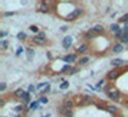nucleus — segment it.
I'll use <instances>...</instances> for the list:
<instances>
[{"label":"nucleus","instance_id":"obj_43","mask_svg":"<svg viewBox=\"0 0 128 117\" xmlns=\"http://www.w3.org/2000/svg\"><path fill=\"white\" fill-rule=\"evenodd\" d=\"M118 117H125V116H124V114H120V116H118Z\"/></svg>","mask_w":128,"mask_h":117},{"label":"nucleus","instance_id":"obj_2","mask_svg":"<svg viewBox=\"0 0 128 117\" xmlns=\"http://www.w3.org/2000/svg\"><path fill=\"white\" fill-rule=\"evenodd\" d=\"M38 13H52L53 12V2H39V6H38Z\"/></svg>","mask_w":128,"mask_h":117},{"label":"nucleus","instance_id":"obj_18","mask_svg":"<svg viewBox=\"0 0 128 117\" xmlns=\"http://www.w3.org/2000/svg\"><path fill=\"white\" fill-rule=\"evenodd\" d=\"M30 103H32V97H30V93H24V95H23V98H22V104H24L26 107H29L30 105Z\"/></svg>","mask_w":128,"mask_h":117},{"label":"nucleus","instance_id":"obj_25","mask_svg":"<svg viewBox=\"0 0 128 117\" xmlns=\"http://www.w3.org/2000/svg\"><path fill=\"white\" fill-rule=\"evenodd\" d=\"M39 104H40V101H39V100H35V101H32V103H30L29 108H30V110H38V108H39Z\"/></svg>","mask_w":128,"mask_h":117},{"label":"nucleus","instance_id":"obj_36","mask_svg":"<svg viewBox=\"0 0 128 117\" xmlns=\"http://www.w3.org/2000/svg\"><path fill=\"white\" fill-rule=\"evenodd\" d=\"M16 12H4L3 13V18H10V16H14Z\"/></svg>","mask_w":128,"mask_h":117},{"label":"nucleus","instance_id":"obj_11","mask_svg":"<svg viewBox=\"0 0 128 117\" xmlns=\"http://www.w3.org/2000/svg\"><path fill=\"white\" fill-rule=\"evenodd\" d=\"M82 38H84V41H85V42H91V41H94V39L96 38V35L92 32V29H88V30H85V32H84Z\"/></svg>","mask_w":128,"mask_h":117},{"label":"nucleus","instance_id":"obj_26","mask_svg":"<svg viewBox=\"0 0 128 117\" xmlns=\"http://www.w3.org/2000/svg\"><path fill=\"white\" fill-rule=\"evenodd\" d=\"M69 88V81H62L60 82V85H59V90H62V91H65V90H68Z\"/></svg>","mask_w":128,"mask_h":117},{"label":"nucleus","instance_id":"obj_28","mask_svg":"<svg viewBox=\"0 0 128 117\" xmlns=\"http://www.w3.org/2000/svg\"><path fill=\"white\" fill-rule=\"evenodd\" d=\"M79 71H81V67H74V68H72V71H70V72L68 74V75L72 77V75H75V74H78Z\"/></svg>","mask_w":128,"mask_h":117},{"label":"nucleus","instance_id":"obj_10","mask_svg":"<svg viewBox=\"0 0 128 117\" xmlns=\"http://www.w3.org/2000/svg\"><path fill=\"white\" fill-rule=\"evenodd\" d=\"M89 51V45H88L86 42H84V43H81V45H78L75 49V53H78V55H81V56H84L85 53Z\"/></svg>","mask_w":128,"mask_h":117},{"label":"nucleus","instance_id":"obj_31","mask_svg":"<svg viewBox=\"0 0 128 117\" xmlns=\"http://www.w3.org/2000/svg\"><path fill=\"white\" fill-rule=\"evenodd\" d=\"M46 85H48V82H40V84H38V85H36V90L42 91V90H43V88L46 87Z\"/></svg>","mask_w":128,"mask_h":117},{"label":"nucleus","instance_id":"obj_3","mask_svg":"<svg viewBox=\"0 0 128 117\" xmlns=\"http://www.w3.org/2000/svg\"><path fill=\"white\" fill-rule=\"evenodd\" d=\"M122 72H124L122 70H114V68H112L111 71H108V72H106L105 80H106V82H111V84H112V82H115L116 80L122 75Z\"/></svg>","mask_w":128,"mask_h":117},{"label":"nucleus","instance_id":"obj_16","mask_svg":"<svg viewBox=\"0 0 128 117\" xmlns=\"http://www.w3.org/2000/svg\"><path fill=\"white\" fill-rule=\"evenodd\" d=\"M89 61H91V56H88V55L79 56V61H78V67H85L86 64H89Z\"/></svg>","mask_w":128,"mask_h":117},{"label":"nucleus","instance_id":"obj_38","mask_svg":"<svg viewBox=\"0 0 128 117\" xmlns=\"http://www.w3.org/2000/svg\"><path fill=\"white\" fill-rule=\"evenodd\" d=\"M122 33H124V35H128V23L122 26Z\"/></svg>","mask_w":128,"mask_h":117},{"label":"nucleus","instance_id":"obj_30","mask_svg":"<svg viewBox=\"0 0 128 117\" xmlns=\"http://www.w3.org/2000/svg\"><path fill=\"white\" fill-rule=\"evenodd\" d=\"M39 101H40V104H48L49 103V98H48L46 95H40L39 97Z\"/></svg>","mask_w":128,"mask_h":117},{"label":"nucleus","instance_id":"obj_20","mask_svg":"<svg viewBox=\"0 0 128 117\" xmlns=\"http://www.w3.org/2000/svg\"><path fill=\"white\" fill-rule=\"evenodd\" d=\"M29 30L32 32V33H33V36H35V35H39V33H40V28H39L38 25H30V26H29Z\"/></svg>","mask_w":128,"mask_h":117},{"label":"nucleus","instance_id":"obj_15","mask_svg":"<svg viewBox=\"0 0 128 117\" xmlns=\"http://www.w3.org/2000/svg\"><path fill=\"white\" fill-rule=\"evenodd\" d=\"M24 93H26V91H24L23 88H16V90L12 93V97L13 98H18V100H22L23 95H24Z\"/></svg>","mask_w":128,"mask_h":117},{"label":"nucleus","instance_id":"obj_41","mask_svg":"<svg viewBox=\"0 0 128 117\" xmlns=\"http://www.w3.org/2000/svg\"><path fill=\"white\" fill-rule=\"evenodd\" d=\"M59 30H60V32H66V30H68V26H62Z\"/></svg>","mask_w":128,"mask_h":117},{"label":"nucleus","instance_id":"obj_33","mask_svg":"<svg viewBox=\"0 0 128 117\" xmlns=\"http://www.w3.org/2000/svg\"><path fill=\"white\" fill-rule=\"evenodd\" d=\"M120 42H121L124 46H125V45H128V35H124V36H122V39Z\"/></svg>","mask_w":128,"mask_h":117},{"label":"nucleus","instance_id":"obj_1","mask_svg":"<svg viewBox=\"0 0 128 117\" xmlns=\"http://www.w3.org/2000/svg\"><path fill=\"white\" fill-rule=\"evenodd\" d=\"M105 95H106V97H108V98H110L112 103H121L122 98H124V97H122V93L115 87V85L111 88L108 93H105Z\"/></svg>","mask_w":128,"mask_h":117},{"label":"nucleus","instance_id":"obj_4","mask_svg":"<svg viewBox=\"0 0 128 117\" xmlns=\"http://www.w3.org/2000/svg\"><path fill=\"white\" fill-rule=\"evenodd\" d=\"M84 13H85V9H84L82 6H78V7L75 9V10H74V12H72V13L69 15V16H68V18L65 19V20H66V22H69V23H72V22L78 20V19L81 18Z\"/></svg>","mask_w":128,"mask_h":117},{"label":"nucleus","instance_id":"obj_39","mask_svg":"<svg viewBox=\"0 0 128 117\" xmlns=\"http://www.w3.org/2000/svg\"><path fill=\"white\" fill-rule=\"evenodd\" d=\"M7 36V30H3V32H0V38H2V41H4V38Z\"/></svg>","mask_w":128,"mask_h":117},{"label":"nucleus","instance_id":"obj_5","mask_svg":"<svg viewBox=\"0 0 128 117\" xmlns=\"http://www.w3.org/2000/svg\"><path fill=\"white\" fill-rule=\"evenodd\" d=\"M60 59L68 65H75V64H78V61H79V55L75 53V52L74 53H66V55H64Z\"/></svg>","mask_w":128,"mask_h":117},{"label":"nucleus","instance_id":"obj_44","mask_svg":"<svg viewBox=\"0 0 128 117\" xmlns=\"http://www.w3.org/2000/svg\"><path fill=\"white\" fill-rule=\"evenodd\" d=\"M125 108H127V111H128V104H127V105H125Z\"/></svg>","mask_w":128,"mask_h":117},{"label":"nucleus","instance_id":"obj_21","mask_svg":"<svg viewBox=\"0 0 128 117\" xmlns=\"http://www.w3.org/2000/svg\"><path fill=\"white\" fill-rule=\"evenodd\" d=\"M56 111H58V114H59V116H62V117H64V116H65V113L68 111V108H66V107H65L64 104H59L58 107H56Z\"/></svg>","mask_w":128,"mask_h":117},{"label":"nucleus","instance_id":"obj_23","mask_svg":"<svg viewBox=\"0 0 128 117\" xmlns=\"http://www.w3.org/2000/svg\"><path fill=\"white\" fill-rule=\"evenodd\" d=\"M50 91H52V88H50V84L48 82V85H46V87L43 88L42 91H39V97H40V95H46V97H48V94L50 93Z\"/></svg>","mask_w":128,"mask_h":117},{"label":"nucleus","instance_id":"obj_14","mask_svg":"<svg viewBox=\"0 0 128 117\" xmlns=\"http://www.w3.org/2000/svg\"><path fill=\"white\" fill-rule=\"evenodd\" d=\"M91 29H92V32H94L96 36H98V35H105V28L102 26V25H99V23L94 25Z\"/></svg>","mask_w":128,"mask_h":117},{"label":"nucleus","instance_id":"obj_22","mask_svg":"<svg viewBox=\"0 0 128 117\" xmlns=\"http://www.w3.org/2000/svg\"><path fill=\"white\" fill-rule=\"evenodd\" d=\"M72 68H74V65H68V64H65L64 67H62V70L59 71L60 74H69L70 71H72Z\"/></svg>","mask_w":128,"mask_h":117},{"label":"nucleus","instance_id":"obj_24","mask_svg":"<svg viewBox=\"0 0 128 117\" xmlns=\"http://www.w3.org/2000/svg\"><path fill=\"white\" fill-rule=\"evenodd\" d=\"M16 38H18V41H20V42L28 41V35H26V32H19L18 35H16Z\"/></svg>","mask_w":128,"mask_h":117},{"label":"nucleus","instance_id":"obj_19","mask_svg":"<svg viewBox=\"0 0 128 117\" xmlns=\"http://www.w3.org/2000/svg\"><path fill=\"white\" fill-rule=\"evenodd\" d=\"M24 52H26V55H28V59H29V61H32V58H33V55H35V48L33 46H28L26 48V51H24Z\"/></svg>","mask_w":128,"mask_h":117},{"label":"nucleus","instance_id":"obj_9","mask_svg":"<svg viewBox=\"0 0 128 117\" xmlns=\"http://www.w3.org/2000/svg\"><path fill=\"white\" fill-rule=\"evenodd\" d=\"M124 49H125V46L122 45L121 42H114L110 48V52L111 53H121Z\"/></svg>","mask_w":128,"mask_h":117},{"label":"nucleus","instance_id":"obj_29","mask_svg":"<svg viewBox=\"0 0 128 117\" xmlns=\"http://www.w3.org/2000/svg\"><path fill=\"white\" fill-rule=\"evenodd\" d=\"M0 48H2V49H7V48H9V41H7V39L2 41L0 42Z\"/></svg>","mask_w":128,"mask_h":117},{"label":"nucleus","instance_id":"obj_7","mask_svg":"<svg viewBox=\"0 0 128 117\" xmlns=\"http://www.w3.org/2000/svg\"><path fill=\"white\" fill-rule=\"evenodd\" d=\"M105 111H108L111 116H115L118 117L120 114H121V108L118 107V105L115 104V103H108V104H105Z\"/></svg>","mask_w":128,"mask_h":117},{"label":"nucleus","instance_id":"obj_32","mask_svg":"<svg viewBox=\"0 0 128 117\" xmlns=\"http://www.w3.org/2000/svg\"><path fill=\"white\" fill-rule=\"evenodd\" d=\"M6 90H7V84H6L4 81H3V82H0V91H2V93H4Z\"/></svg>","mask_w":128,"mask_h":117},{"label":"nucleus","instance_id":"obj_35","mask_svg":"<svg viewBox=\"0 0 128 117\" xmlns=\"http://www.w3.org/2000/svg\"><path fill=\"white\" fill-rule=\"evenodd\" d=\"M38 90H36V87L33 85V84H30L29 87H28V93H36Z\"/></svg>","mask_w":128,"mask_h":117},{"label":"nucleus","instance_id":"obj_34","mask_svg":"<svg viewBox=\"0 0 128 117\" xmlns=\"http://www.w3.org/2000/svg\"><path fill=\"white\" fill-rule=\"evenodd\" d=\"M23 51H26V49H23V46H19L18 49H16V53H14V55H16V56H20Z\"/></svg>","mask_w":128,"mask_h":117},{"label":"nucleus","instance_id":"obj_40","mask_svg":"<svg viewBox=\"0 0 128 117\" xmlns=\"http://www.w3.org/2000/svg\"><path fill=\"white\" fill-rule=\"evenodd\" d=\"M4 105H6V98H2V100H0V107L3 108Z\"/></svg>","mask_w":128,"mask_h":117},{"label":"nucleus","instance_id":"obj_42","mask_svg":"<svg viewBox=\"0 0 128 117\" xmlns=\"http://www.w3.org/2000/svg\"><path fill=\"white\" fill-rule=\"evenodd\" d=\"M42 117H50V114H43Z\"/></svg>","mask_w":128,"mask_h":117},{"label":"nucleus","instance_id":"obj_13","mask_svg":"<svg viewBox=\"0 0 128 117\" xmlns=\"http://www.w3.org/2000/svg\"><path fill=\"white\" fill-rule=\"evenodd\" d=\"M72 42H74V38H72V36H69V35L65 36L64 39H62V48L68 51V49L72 46Z\"/></svg>","mask_w":128,"mask_h":117},{"label":"nucleus","instance_id":"obj_8","mask_svg":"<svg viewBox=\"0 0 128 117\" xmlns=\"http://www.w3.org/2000/svg\"><path fill=\"white\" fill-rule=\"evenodd\" d=\"M32 43L35 45V46H43V45H46L48 43V39L46 38H43V36L40 35H35V36H32Z\"/></svg>","mask_w":128,"mask_h":117},{"label":"nucleus","instance_id":"obj_6","mask_svg":"<svg viewBox=\"0 0 128 117\" xmlns=\"http://www.w3.org/2000/svg\"><path fill=\"white\" fill-rule=\"evenodd\" d=\"M111 67L114 68V70H122L124 71V68H127L128 62L125 61V59H121V58H114L111 59Z\"/></svg>","mask_w":128,"mask_h":117},{"label":"nucleus","instance_id":"obj_12","mask_svg":"<svg viewBox=\"0 0 128 117\" xmlns=\"http://www.w3.org/2000/svg\"><path fill=\"white\" fill-rule=\"evenodd\" d=\"M62 104H64L68 110H74L76 107V103H75V100H74V97H72V98H65L64 101H62Z\"/></svg>","mask_w":128,"mask_h":117},{"label":"nucleus","instance_id":"obj_27","mask_svg":"<svg viewBox=\"0 0 128 117\" xmlns=\"http://www.w3.org/2000/svg\"><path fill=\"white\" fill-rule=\"evenodd\" d=\"M118 22H120V23L127 25V23H128V13H125V15H122L121 18L118 19Z\"/></svg>","mask_w":128,"mask_h":117},{"label":"nucleus","instance_id":"obj_37","mask_svg":"<svg viewBox=\"0 0 128 117\" xmlns=\"http://www.w3.org/2000/svg\"><path fill=\"white\" fill-rule=\"evenodd\" d=\"M64 117H74V110H68L66 113H65Z\"/></svg>","mask_w":128,"mask_h":117},{"label":"nucleus","instance_id":"obj_45","mask_svg":"<svg viewBox=\"0 0 128 117\" xmlns=\"http://www.w3.org/2000/svg\"><path fill=\"white\" fill-rule=\"evenodd\" d=\"M2 117H4V116H2Z\"/></svg>","mask_w":128,"mask_h":117},{"label":"nucleus","instance_id":"obj_17","mask_svg":"<svg viewBox=\"0 0 128 117\" xmlns=\"http://www.w3.org/2000/svg\"><path fill=\"white\" fill-rule=\"evenodd\" d=\"M122 28L120 26V23H111L110 25V32L112 33V35H115V33H118V32H121Z\"/></svg>","mask_w":128,"mask_h":117}]
</instances>
